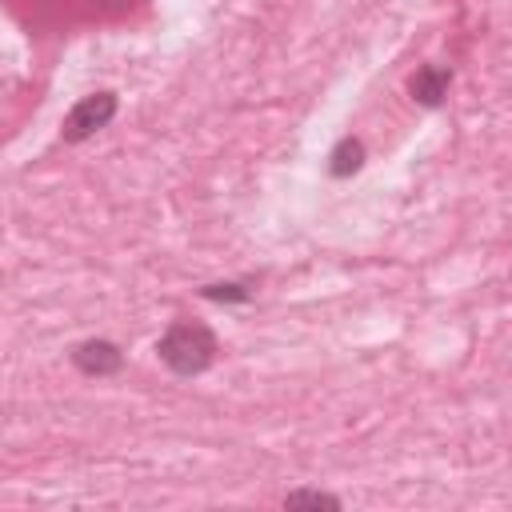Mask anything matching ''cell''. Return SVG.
<instances>
[{
	"mask_svg": "<svg viewBox=\"0 0 512 512\" xmlns=\"http://www.w3.org/2000/svg\"><path fill=\"white\" fill-rule=\"evenodd\" d=\"M156 356L164 360L168 372L176 376H200L216 364L220 356V340L208 324H196V320H172L164 328V336L156 340Z\"/></svg>",
	"mask_w": 512,
	"mask_h": 512,
	"instance_id": "obj_1",
	"label": "cell"
},
{
	"mask_svg": "<svg viewBox=\"0 0 512 512\" xmlns=\"http://www.w3.org/2000/svg\"><path fill=\"white\" fill-rule=\"evenodd\" d=\"M116 112H120V96H116L112 88H100V92L80 96V100L68 108L64 124H60L64 144H84V140H92L100 128H108V124H112V116H116Z\"/></svg>",
	"mask_w": 512,
	"mask_h": 512,
	"instance_id": "obj_2",
	"label": "cell"
},
{
	"mask_svg": "<svg viewBox=\"0 0 512 512\" xmlns=\"http://www.w3.org/2000/svg\"><path fill=\"white\" fill-rule=\"evenodd\" d=\"M72 364H76L84 376L104 380V376H116V372L124 368V352H120V344H112V340H104V336H92V340H80V344L72 348Z\"/></svg>",
	"mask_w": 512,
	"mask_h": 512,
	"instance_id": "obj_3",
	"label": "cell"
},
{
	"mask_svg": "<svg viewBox=\"0 0 512 512\" xmlns=\"http://www.w3.org/2000/svg\"><path fill=\"white\" fill-rule=\"evenodd\" d=\"M448 88H452V68H444V64H424L408 80V92H412V100L420 108H440Z\"/></svg>",
	"mask_w": 512,
	"mask_h": 512,
	"instance_id": "obj_4",
	"label": "cell"
},
{
	"mask_svg": "<svg viewBox=\"0 0 512 512\" xmlns=\"http://www.w3.org/2000/svg\"><path fill=\"white\" fill-rule=\"evenodd\" d=\"M364 168V140L360 136H340L336 148L328 152V176L336 180H348Z\"/></svg>",
	"mask_w": 512,
	"mask_h": 512,
	"instance_id": "obj_5",
	"label": "cell"
},
{
	"mask_svg": "<svg viewBox=\"0 0 512 512\" xmlns=\"http://www.w3.org/2000/svg\"><path fill=\"white\" fill-rule=\"evenodd\" d=\"M344 508V500L340 496H332V492H324V488H292L288 496H284V508Z\"/></svg>",
	"mask_w": 512,
	"mask_h": 512,
	"instance_id": "obj_6",
	"label": "cell"
},
{
	"mask_svg": "<svg viewBox=\"0 0 512 512\" xmlns=\"http://www.w3.org/2000/svg\"><path fill=\"white\" fill-rule=\"evenodd\" d=\"M200 296L204 300H216V304H248L252 300V288L240 284V280H224V284H204Z\"/></svg>",
	"mask_w": 512,
	"mask_h": 512,
	"instance_id": "obj_7",
	"label": "cell"
}]
</instances>
